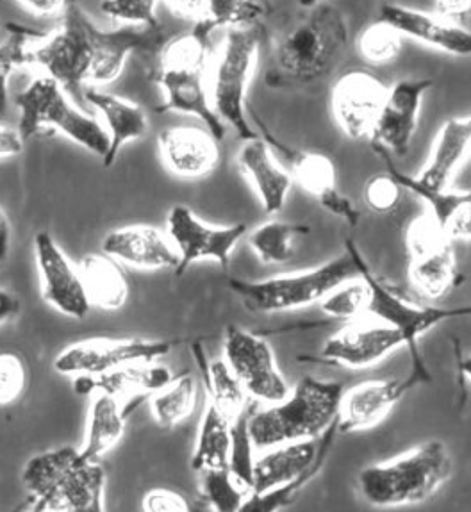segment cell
Returning a JSON list of instances; mask_svg holds the SVG:
<instances>
[{"instance_id": "50", "label": "cell", "mask_w": 471, "mask_h": 512, "mask_svg": "<svg viewBox=\"0 0 471 512\" xmlns=\"http://www.w3.org/2000/svg\"><path fill=\"white\" fill-rule=\"evenodd\" d=\"M0 25H2V24H0Z\"/></svg>"}, {"instance_id": "27", "label": "cell", "mask_w": 471, "mask_h": 512, "mask_svg": "<svg viewBox=\"0 0 471 512\" xmlns=\"http://www.w3.org/2000/svg\"><path fill=\"white\" fill-rule=\"evenodd\" d=\"M174 380L170 368L156 364V361L147 363L125 364L113 372L102 375H77L74 377V391L77 395H93V393H106L111 397H131V395H152L159 389L165 388Z\"/></svg>"}, {"instance_id": "24", "label": "cell", "mask_w": 471, "mask_h": 512, "mask_svg": "<svg viewBox=\"0 0 471 512\" xmlns=\"http://www.w3.org/2000/svg\"><path fill=\"white\" fill-rule=\"evenodd\" d=\"M379 20L397 29L402 36H409L434 49L443 50L454 56L471 54L470 31L436 15L422 13L398 4H384L381 6Z\"/></svg>"}, {"instance_id": "14", "label": "cell", "mask_w": 471, "mask_h": 512, "mask_svg": "<svg viewBox=\"0 0 471 512\" xmlns=\"http://www.w3.org/2000/svg\"><path fill=\"white\" fill-rule=\"evenodd\" d=\"M172 350L168 341L149 339H106L93 338L77 341L59 352L54 359V370L61 375H102L113 372L120 366L141 361H157Z\"/></svg>"}, {"instance_id": "23", "label": "cell", "mask_w": 471, "mask_h": 512, "mask_svg": "<svg viewBox=\"0 0 471 512\" xmlns=\"http://www.w3.org/2000/svg\"><path fill=\"white\" fill-rule=\"evenodd\" d=\"M102 254L138 270H175L179 254L165 232L152 225H129L109 232Z\"/></svg>"}, {"instance_id": "13", "label": "cell", "mask_w": 471, "mask_h": 512, "mask_svg": "<svg viewBox=\"0 0 471 512\" xmlns=\"http://www.w3.org/2000/svg\"><path fill=\"white\" fill-rule=\"evenodd\" d=\"M166 225L168 238L179 254V265L175 268L177 275H182L199 261H215L224 270H229L232 250L248 231L245 223L229 227L209 225L186 206L172 207Z\"/></svg>"}, {"instance_id": "38", "label": "cell", "mask_w": 471, "mask_h": 512, "mask_svg": "<svg viewBox=\"0 0 471 512\" xmlns=\"http://www.w3.org/2000/svg\"><path fill=\"white\" fill-rule=\"evenodd\" d=\"M370 300L368 282L359 275L356 279L339 284L327 297L320 302L325 314L341 318V320H354L357 316L366 313V306Z\"/></svg>"}, {"instance_id": "34", "label": "cell", "mask_w": 471, "mask_h": 512, "mask_svg": "<svg viewBox=\"0 0 471 512\" xmlns=\"http://www.w3.org/2000/svg\"><path fill=\"white\" fill-rule=\"evenodd\" d=\"M8 38L0 43V115L8 111L9 91L8 83L11 74L22 67L27 61V43L29 40H43L47 33L29 29L24 25L8 24Z\"/></svg>"}, {"instance_id": "31", "label": "cell", "mask_w": 471, "mask_h": 512, "mask_svg": "<svg viewBox=\"0 0 471 512\" xmlns=\"http://www.w3.org/2000/svg\"><path fill=\"white\" fill-rule=\"evenodd\" d=\"M309 232V225L273 220L254 229L248 236V245L263 265H286L295 256L298 238Z\"/></svg>"}, {"instance_id": "6", "label": "cell", "mask_w": 471, "mask_h": 512, "mask_svg": "<svg viewBox=\"0 0 471 512\" xmlns=\"http://www.w3.org/2000/svg\"><path fill=\"white\" fill-rule=\"evenodd\" d=\"M356 250V245L348 240L343 256L313 270L257 282L231 279L229 284L231 290L241 298L243 306L252 313H284L313 306L316 302H322L339 284L359 277Z\"/></svg>"}, {"instance_id": "20", "label": "cell", "mask_w": 471, "mask_h": 512, "mask_svg": "<svg viewBox=\"0 0 471 512\" xmlns=\"http://www.w3.org/2000/svg\"><path fill=\"white\" fill-rule=\"evenodd\" d=\"M432 84L430 79H404L389 88L370 136L373 147L397 156L407 154L420 124L423 97Z\"/></svg>"}, {"instance_id": "36", "label": "cell", "mask_w": 471, "mask_h": 512, "mask_svg": "<svg viewBox=\"0 0 471 512\" xmlns=\"http://www.w3.org/2000/svg\"><path fill=\"white\" fill-rule=\"evenodd\" d=\"M200 473H202V480H200L202 495L215 511H240L241 505L245 504L250 493L232 477L229 468H211Z\"/></svg>"}, {"instance_id": "35", "label": "cell", "mask_w": 471, "mask_h": 512, "mask_svg": "<svg viewBox=\"0 0 471 512\" xmlns=\"http://www.w3.org/2000/svg\"><path fill=\"white\" fill-rule=\"evenodd\" d=\"M256 400H250L245 409L231 422V452H229V471L248 493L254 486V457H252V439L248 432V420L256 411Z\"/></svg>"}, {"instance_id": "21", "label": "cell", "mask_w": 471, "mask_h": 512, "mask_svg": "<svg viewBox=\"0 0 471 512\" xmlns=\"http://www.w3.org/2000/svg\"><path fill=\"white\" fill-rule=\"evenodd\" d=\"M207 67H165L157 65L152 72V81L165 91L163 104L156 108L157 113H186L197 116L206 124L207 131L216 140L224 141L227 125L216 116L211 108L206 88Z\"/></svg>"}, {"instance_id": "15", "label": "cell", "mask_w": 471, "mask_h": 512, "mask_svg": "<svg viewBox=\"0 0 471 512\" xmlns=\"http://www.w3.org/2000/svg\"><path fill=\"white\" fill-rule=\"evenodd\" d=\"M250 113L254 116L257 125L263 129V136L268 143V147L277 150L281 156L288 159L291 166V179L297 181L307 193H311L314 199L318 200L327 211L332 215L339 216L341 220L354 227L361 218V213L352 200L347 199L341 191L338 190V179H336V166L332 163L331 157L323 156L318 152H306V150L290 149L282 141L277 140L261 118L257 116L256 111L250 108Z\"/></svg>"}, {"instance_id": "46", "label": "cell", "mask_w": 471, "mask_h": 512, "mask_svg": "<svg viewBox=\"0 0 471 512\" xmlns=\"http://www.w3.org/2000/svg\"><path fill=\"white\" fill-rule=\"evenodd\" d=\"M166 8L174 11L175 17L190 18L195 22H200L207 18V2H199V0H193V2H170L166 4Z\"/></svg>"}, {"instance_id": "39", "label": "cell", "mask_w": 471, "mask_h": 512, "mask_svg": "<svg viewBox=\"0 0 471 512\" xmlns=\"http://www.w3.org/2000/svg\"><path fill=\"white\" fill-rule=\"evenodd\" d=\"M266 6L259 2H240V0H207V18L213 24L227 29H245L259 25L265 17Z\"/></svg>"}, {"instance_id": "10", "label": "cell", "mask_w": 471, "mask_h": 512, "mask_svg": "<svg viewBox=\"0 0 471 512\" xmlns=\"http://www.w3.org/2000/svg\"><path fill=\"white\" fill-rule=\"evenodd\" d=\"M409 250V282L429 300H438L463 282L457 273L454 241L432 215L416 218L405 236Z\"/></svg>"}, {"instance_id": "44", "label": "cell", "mask_w": 471, "mask_h": 512, "mask_svg": "<svg viewBox=\"0 0 471 512\" xmlns=\"http://www.w3.org/2000/svg\"><path fill=\"white\" fill-rule=\"evenodd\" d=\"M18 8L24 9L34 17H54L63 13L67 4L56 2V0H31V2H18Z\"/></svg>"}, {"instance_id": "2", "label": "cell", "mask_w": 471, "mask_h": 512, "mask_svg": "<svg viewBox=\"0 0 471 512\" xmlns=\"http://www.w3.org/2000/svg\"><path fill=\"white\" fill-rule=\"evenodd\" d=\"M347 43L341 9L329 2L314 4L277 43L275 70L266 81L270 86L314 83L331 72Z\"/></svg>"}, {"instance_id": "1", "label": "cell", "mask_w": 471, "mask_h": 512, "mask_svg": "<svg viewBox=\"0 0 471 512\" xmlns=\"http://www.w3.org/2000/svg\"><path fill=\"white\" fill-rule=\"evenodd\" d=\"M106 470L81 461L74 446H61L31 457L22 471L31 511L102 512Z\"/></svg>"}, {"instance_id": "28", "label": "cell", "mask_w": 471, "mask_h": 512, "mask_svg": "<svg viewBox=\"0 0 471 512\" xmlns=\"http://www.w3.org/2000/svg\"><path fill=\"white\" fill-rule=\"evenodd\" d=\"M125 418L127 414L120 409L118 398L106 393H93L88 425H86V438L84 445L77 450L81 461L86 463H99L111 448L118 445L125 432Z\"/></svg>"}, {"instance_id": "22", "label": "cell", "mask_w": 471, "mask_h": 512, "mask_svg": "<svg viewBox=\"0 0 471 512\" xmlns=\"http://www.w3.org/2000/svg\"><path fill=\"white\" fill-rule=\"evenodd\" d=\"M163 165L181 179L197 181L215 172L222 163L220 141L207 129L170 127L157 136Z\"/></svg>"}, {"instance_id": "29", "label": "cell", "mask_w": 471, "mask_h": 512, "mask_svg": "<svg viewBox=\"0 0 471 512\" xmlns=\"http://www.w3.org/2000/svg\"><path fill=\"white\" fill-rule=\"evenodd\" d=\"M91 306L118 311L129 297V284L115 259L106 254H88L77 266Z\"/></svg>"}, {"instance_id": "37", "label": "cell", "mask_w": 471, "mask_h": 512, "mask_svg": "<svg viewBox=\"0 0 471 512\" xmlns=\"http://www.w3.org/2000/svg\"><path fill=\"white\" fill-rule=\"evenodd\" d=\"M357 50L364 61L372 65H386L398 58L402 50V34L379 20L359 34Z\"/></svg>"}, {"instance_id": "3", "label": "cell", "mask_w": 471, "mask_h": 512, "mask_svg": "<svg viewBox=\"0 0 471 512\" xmlns=\"http://www.w3.org/2000/svg\"><path fill=\"white\" fill-rule=\"evenodd\" d=\"M343 391L345 386L334 380H298L284 400L252 413L248 420L252 445L266 450L282 443L320 438L338 418Z\"/></svg>"}, {"instance_id": "11", "label": "cell", "mask_w": 471, "mask_h": 512, "mask_svg": "<svg viewBox=\"0 0 471 512\" xmlns=\"http://www.w3.org/2000/svg\"><path fill=\"white\" fill-rule=\"evenodd\" d=\"M224 357L225 364L252 400L270 405L290 395V386L275 363L272 347L261 336L234 325L227 327Z\"/></svg>"}, {"instance_id": "47", "label": "cell", "mask_w": 471, "mask_h": 512, "mask_svg": "<svg viewBox=\"0 0 471 512\" xmlns=\"http://www.w3.org/2000/svg\"><path fill=\"white\" fill-rule=\"evenodd\" d=\"M20 309H22L20 298L13 295L11 291L0 288V325H6L11 320H15L20 314Z\"/></svg>"}, {"instance_id": "8", "label": "cell", "mask_w": 471, "mask_h": 512, "mask_svg": "<svg viewBox=\"0 0 471 512\" xmlns=\"http://www.w3.org/2000/svg\"><path fill=\"white\" fill-rule=\"evenodd\" d=\"M261 40L263 29L259 25L227 29L224 49L216 59L211 79V108L243 141L259 138L248 124L247 93Z\"/></svg>"}, {"instance_id": "33", "label": "cell", "mask_w": 471, "mask_h": 512, "mask_svg": "<svg viewBox=\"0 0 471 512\" xmlns=\"http://www.w3.org/2000/svg\"><path fill=\"white\" fill-rule=\"evenodd\" d=\"M202 372L207 379V395L209 400L218 407V411L232 422L238 414L245 409V405L252 400L247 391L241 386L240 380L234 377L224 359L207 363L200 347L195 348Z\"/></svg>"}, {"instance_id": "43", "label": "cell", "mask_w": 471, "mask_h": 512, "mask_svg": "<svg viewBox=\"0 0 471 512\" xmlns=\"http://www.w3.org/2000/svg\"><path fill=\"white\" fill-rule=\"evenodd\" d=\"M143 511L150 512H188L191 511L190 504L184 496L170 491V489H150L147 495L143 496Z\"/></svg>"}, {"instance_id": "42", "label": "cell", "mask_w": 471, "mask_h": 512, "mask_svg": "<svg viewBox=\"0 0 471 512\" xmlns=\"http://www.w3.org/2000/svg\"><path fill=\"white\" fill-rule=\"evenodd\" d=\"M100 9L116 22L134 27L159 25L157 2H102Z\"/></svg>"}, {"instance_id": "41", "label": "cell", "mask_w": 471, "mask_h": 512, "mask_svg": "<svg viewBox=\"0 0 471 512\" xmlns=\"http://www.w3.org/2000/svg\"><path fill=\"white\" fill-rule=\"evenodd\" d=\"M363 197L366 206L372 211L388 215L400 206L402 188L393 175L377 174L370 177L364 184Z\"/></svg>"}, {"instance_id": "7", "label": "cell", "mask_w": 471, "mask_h": 512, "mask_svg": "<svg viewBox=\"0 0 471 512\" xmlns=\"http://www.w3.org/2000/svg\"><path fill=\"white\" fill-rule=\"evenodd\" d=\"M15 104L20 111L17 131L22 140H31L36 134L50 129L67 136L100 159L108 154L109 136L104 125L95 116L77 108L63 88L47 75L36 77L20 91Z\"/></svg>"}, {"instance_id": "30", "label": "cell", "mask_w": 471, "mask_h": 512, "mask_svg": "<svg viewBox=\"0 0 471 512\" xmlns=\"http://www.w3.org/2000/svg\"><path fill=\"white\" fill-rule=\"evenodd\" d=\"M229 452H231V422L209 400L204 418L200 423L199 438L191 459V468L199 473L211 468H229Z\"/></svg>"}, {"instance_id": "19", "label": "cell", "mask_w": 471, "mask_h": 512, "mask_svg": "<svg viewBox=\"0 0 471 512\" xmlns=\"http://www.w3.org/2000/svg\"><path fill=\"white\" fill-rule=\"evenodd\" d=\"M430 380L429 372L422 366H413V373L405 380H368L343 391L339 402V432H357L373 429L388 416L393 405L404 397L405 391Z\"/></svg>"}, {"instance_id": "32", "label": "cell", "mask_w": 471, "mask_h": 512, "mask_svg": "<svg viewBox=\"0 0 471 512\" xmlns=\"http://www.w3.org/2000/svg\"><path fill=\"white\" fill-rule=\"evenodd\" d=\"M197 382L191 373H182L168 386L150 395V411L161 429H174L195 409Z\"/></svg>"}, {"instance_id": "17", "label": "cell", "mask_w": 471, "mask_h": 512, "mask_svg": "<svg viewBox=\"0 0 471 512\" xmlns=\"http://www.w3.org/2000/svg\"><path fill=\"white\" fill-rule=\"evenodd\" d=\"M34 256L43 300L68 318H86L91 304L86 297L79 270L72 265L49 232H38L34 236Z\"/></svg>"}, {"instance_id": "5", "label": "cell", "mask_w": 471, "mask_h": 512, "mask_svg": "<svg viewBox=\"0 0 471 512\" xmlns=\"http://www.w3.org/2000/svg\"><path fill=\"white\" fill-rule=\"evenodd\" d=\"M471 143V118H450L441 125L438 136L434 140L429 159L422 168L418 177H409L398 172L391 154L386 150L373 147L375 152L382 156L388 165L389 175L395 177L400 188L413 191L418 197L427 200L432 213L439 225L445 229L448 222L454 218L461 209L471 206L470 191H448L455 170L461 166L468 157Z\"/></svg>"}, {"instance_id": "26", "label": "cell", "mask_w": 471, "mask_h": 512, "mask_svg": "<svg viewBox=\"0 0 471 512\" xmlns=\"http://www.w3.org/2000/svg\"><path fill=\"white\" fill-rule=\"evenodd\" d=\"M83 99L104 118V129L109 136L108 154L102 159V165L106 168L115 165L116 157L127 141L141 140L149 133V116L138 104L95 86L84 88Z\"/></svg>"}, {"instance_id": "9", "label": "cell", "mask_w": 471, "mask_h": 512, "mask_svg": "<svg viewBox=\"0 0 471 512\" xmlns=\"http://www.w3.org/2000/svg\"><path fill=\"white\" fill-rule=\"evenodd\" d=\"M97 25L77 4H67L63 24L47 34L40 45L27 50V61L42 67L77 102L83 99L95 61Z\"/></svg>"}, {"instance_id": "4", "label": "cell", "mask_w": 471, "mask_h": 512, "mask_svg": "<svg viewBox=\"0 0 471 512\" xmlns=\"http://www.w3.org/2000/svg\"><path fill=\"white\" fill-rule=\"evenodd\" d=\"M454 461L443 441H429L395 461L373 464L361 471L359 489L375 507L420 504L434 495L452 475Z\"/></svg>"}, {"instance_id": "40", "label": "cell", "mask_w": 471, "mask_h": 512, "mask_svg": "<svg viewBox=\"0 0 471 512\" xmlns=\"http://www.w3.org/2000/svg\"><path fill=\"white\" fill-rule=\"evenodd\" d=\"M29 372L24 359L15 352H0V407L15 404L24 395Z\"/></svg>"}, {"instance_id": "49", "label": "cell", "mask_w": 471, "mask_h": 512, "mask_svg": "<svg viewBox=\"0 0 471 512\" xmlns=\"http://www.w3.org/2000/svg\"><path fill=\"white\" fill-rule=\"evenodd\" d=\"M9 243H11V225L4 209L0 207V263L8 257Z\"/></svg>"}, {"instance_id": "45", "label": "cell", "mask_w": 471, "mask_h": 512, "mask_svg": "<svg viewBox=\"0 0 471 512\" xmlns=\"http://www.w3.org/2000/svg\"><path fill=\"white\" fill-rule=\"evenodd\" d=\"M24 145L25 141L17 129L0 125V157L18 156L22 154Z\"/></svg>"}, {"instance_id": "48", "label": "cell", "mask_w": 471, "mask_h": 512, "mask_svg": "<svg viewBox=\"0 0 471 512\" xmlns=\"http://www.w3.org/2000/svg\"><path fill=\"white\" fill-rule=\"evenodd\" d=\"M470 8L471 4L468 0L466 2H438L434 6L436 13H439V18H443L447 22H450L448 18L461 17L464 13H468Z\"/></svg>"}, {"instance_id": "25", "label": "cell", "mask_w": 471, "mask_h": 512, "mask_svg": "<svg viewBox=\"0 0 471 512\" xmlns=\"http://www.w3.org/2000/svg\"><path fill=\"white\" fill-rule=\"evenodd\" d=\"M236 163L241 175L257 191L266 213H281L290 195L293 179L290 172L284 170L273 157L268 143L261 138L245 141L238 152Z\"/></svg>"}, {"instance_id": "16", "label": "cell", "mask_w": 471, "mask_h": 512, "mask_svg": "<svg viewBox=\"0 0 471 512\" xmlns=\"http://www.w3.org/2000/svg\"><path fill=\"white\" fill-rule=\"evenodd\" d=\"M404 345V338L397 329L364 313L325 341L322 359L350 370H363L381 363L393 350Z\"/></svg>"}, {"instance_id": "12", "label": "cell", "mask_w": 471, "mask_h": 512, "mask_svg": "<svg viewBox=\"0 0 471 512\" xmlns=\"http://www.w3.org/2000/svg\"><path fill=\"white\" fill-rule=\"evenodd\" d=\"M356 261L359 275L368 282V288H370V300L366 306V314L381 320L402 334L405 345L411 348L413 364H423L420 352H418L420 336L448 318L470 313V307L443 309V307L413 306L411 302L395 295V291L389 290L386 284H382L375 277V273L368 268L363 254L359 250H356Z\"/></svg>"}, {"instance_id": "18", "label": "cell", "mask_w": 471, "mask_h": 512, "mask_svg": "<svg viewBox=\"0 0 471 512\" xmlns=\"http://www.w3.org/2000/svg\"><path fill=\"white\" fill-rule=\"evenodd\" d=\"M389 88L368 70H348L332 90V115L350 140H370Z\"/></svg>"}]
</instances>
